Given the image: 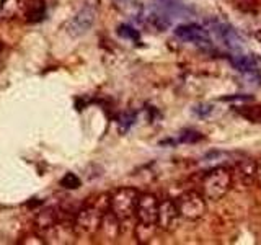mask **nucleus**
<instances>
[{
	"label": "nucleus",
	"instance_id": "obj_1",
	"mask_svg": "<svg viewBox=\"0 0 261 245\" xmlns=\"http://www.w3.org/2000/svg\"><path fill=\"white\" fill-rule=\"evenodd\" d=\"M233 185V177L232 172L227 167H214L211 168L206 175H204L201 186H202V194L206 196V200L211 201H219L228 193V190Z\"/></svg>",
	"mask_w": 261,
	"mask_h": 245
},
{
	"label": "nucleus",
	"instance_id": "obj_2",
	"mask_svg": "<svg viewBox=\"0 0 261 245\" xmlns=\"http://www.w3.org/2000/svg\"><path fill=\"white\" fill-rule=\"evenodd\" d=\"M139 196L141 193L134 188H118L110 196V211L124 223V220L136 216Z\"/></svg>",
	"mask_w": 261,
	"mask_h": 245
},
{
	"label": "nucleus",
	"instance_id": "obj_3",
	"mask_svg": "<svg viewBox=\"0 0 261 245\" xmlns=\"http://www.w3.org/2000/svg\"><path fill=\"white\" fill-rule=\"evenodd\" d=\"M179 216L185 220H198L207 211L206 196L198 191H185L175 200Z\"/></svg>",
	"mask_w": 261,
	"mask_h": 245
},
{
	"label": "nucleus",
	"instance_id": "obj_4",
	"mask_svg": "<svg viewBox=\"0 0 261 245\" xmlns=\"http://www.w3.org/2000/svg\"><path fill=\"white\" fill-rule=\"evenodd\" d=\"M98 13V4L96 0H87L84 7L73 15V18L67 23V33L70 36H82L93 27Z\"/></svg>",
	"mask_w": 261,
	"mask_h": 245
},
{
	"label": "nucleus",
	"instance_id": "obj_5",
	"mask_svg": "<svg viewBox=\"0 0 261 245\" xmlns=\"http://www.w3.org/2000/svg\"><path fill=\"white\" fill-rule=\"evenodd\" d=\"M105 209H100L96 206H85L82 208L77 216H75V223H73V229H75L77 234H95L101 226V220L105 216Z\"/></svg>",
	"mask_w": 261,
	"mask_h": 245
},
{
	"label": "nucleus",
	"instance_id": "obj_6",
	"mask_svg": "<svg viewBox=\"0 0 261 245\" xmlns=\"http://www.w3.org/2000/svg\"><path fill=\"white\" fill-rule=\"evenodd\" d=\"M211 24H212V31L216 33V36L222 41L228 51H232L235 54L243 51V47H245L243 39L233 27H230V24L224 21H211Z\"/></svg>",
	"mask_w": 261,
	"mask_h": 245
},
{
	"label": "nucleus",
	"instance_id": "obj_7",
	"mask_svg": "<svg viewBox=\"0 0 261 245\" xmlns=\"http://www.w3.org/2000/svg\"><path fill=\"white\" fill-rule=\"evenodd\" d=\"M179 217L181 216H179L175 200H163L159 203V216H157L159 229L165 232H171L178 226Z\"/></svg>",
	"mask_w": 261,
	"mask_h": 245
},
{
	"label": "nucleus",
	"instance_id": "obj_8",
	"mask_svg": "<svg viewBox=\"0 0 261 245\" xmlns=\"http://www.w3.org/2000/svg\"><path fill=\"white\" fill-rule=\"evenodd\" d=\"M159 200L157 196L152 193H141L136 209V217L141 223H150L157 224V216H159Z\"/></svg>",
	"mask_w": 261,
	"mask_h": 245
},
{
	"label": "nucleus",
	"instance_id": "obj_9",
	"mask_svg": "<svg viewBox=\"0 0 261 245\" xmlns=\"http://www.w3.org/2000/svg\"><path fill=\"white\" fill-rule=\"evenodd\" d=\"M173 33L178 39L185 41V43H193V44L209 43V31L206 28L199 27V24H194V23L178 24Z\"/></svg>",
	"mask_w": 261,
	"mask_h": 245
},
{
	"label": "nucleus",
	"instance_id": "obj_10",
	"mask_svg": "<svg viewBox=\"0 0 261 245\" xmlns=\"http://www.w3.org/2000/svg\"><path fill=\"white\" fill-rule=\"evenodd\" d=\"M150 10L162 13L170 21L181 18L185 15H190V8H188L186 4H183V0H152Z\"/></svg>",
	"mask_w": 261,
	"mask_h": 245
},
{
	"label": "nucleus",
	"instance_id": "obj_11",
	"mask_svg": "<svg viewBox=\"0 0 261 245\" xmlns=\"http://www.w3.org/2000/svg\"><path fill=\"white\" fill-rule=\"evenodd\" d=\"M256 172H258V163L253 159L239 160L232 172L233 182L237 180L242 186H250L251 183L256 182Z\"/></svg>",
	"mask_w": 261,
	"mask_h": 245
},
{
	"label": "nucleus",
	"instance_id": "obj_12",
	"mask_svg": "<svg viewBox=\"0 0 261 245\" xmlns=\"http://www.w3.org/2000/svg\"><path fill=\"white\" fill-rule=\"evenodd\" d=\"M114 7L118 10L127 16L130 20H142L144 16V5L142 0H113Z\"/></svg>",
	"mask_w": 261,
	"mask_h": 245
},
{
	"label": "nucleus",
	"instance_id": "obj_13",
	"mask_svg": "<svg viewBox=\"0 0 261 245\" xmlns=\"http://www.w3.org/2000/svg\"><path fill=\"white\" fill-rule=\"evenodd\" d=\"M232 65L240 70L242 74H250V72H258V62L253 56L250 54H243V53H237L230 57Z\"/></svg>",
	"mask_w": 261,
	"mask_h": 245
},
{
	"label": "nucleus",
	"instance_id": "obj_14",
	"mask_svg": "<svg viewBox=\"0 0 261 245\" xmlns=\"http://www.w3.org/2000/svg\"><path fill=\"white\" fill-rule=\"evenodd\" d=\"M159 226L157 224H150V223H141L137 220V224L134 227V237L139 243H147L150 242L155 235H157Z\"/></svg>",
	"mask_w": 261,
	"mask_h": 245
},
{
	"label": "nucleus",
	"instance_id": "obj_15",
	"mask_svg": "<svg viewBox=\"0 0 261 245\" xmlns=\"http://www.w3.org/2000/svg\"><path fill=\"white\" fill-rule=\"evenodd\" d=\"M28 21H39L44 18L46 15V5L43 0H30L27 4V10H24Z\"/></svg>",
	"mask_w": 261,
	"mask_h": 245
},
{
	"label": "nucleus",
	"instance_id": "obj_16",
	"mask_svg": "<svg viewBox=\"0 0 261 245\" xmlns=\"http://www.w3.org/2000/svg\"><path fill=\"white\" fill-rule=\"evenodd\" d=\"M38 227L44 229V231H51V229L57 224V212L54 209H47L44 212H41L38 217Z\"/></svg>",
	"mask_w": 261,
	"mask_h": 245
},
{
	"label": "nucleus",
	"instance_id": "obj_17",
	"mask_svg": "<svg viewBox=\"0 0 261 245\" xmlns=\"http://www.w3.org/2000/svg\"><path fill=\"white\" fill-rule=\"evenodd\" d=\"M118 35L124 39H129L133 41V43H137L139 39H141V35H139V31L130 27V24H119L118 27Z\"/></svg>",
	"mask_w": 261,
	"mask_h": 245
},
{
	"label": "nucleus",
	"instance_id": "obj_18",
	"mask_svg": "<svg viewBox=\"0 0 261 245\" xmlns=\"http://www.w3.org/2000/svg\"><path fill=\"white\" fill-rule=\"evenodd\" d=\"M61 186L65 188V190H77L82 185V180L75 175V174H65L62 178H61Z\"/></svg>",
	"mask_w": 261,
	"mask_h": 245
},
{
	"label": "nucleus",
	"instance_id": "obj_19",
	"mask_svg": "<svg viewBox=\"0 0 261 245\" xmlns=\"http://www.w3.org/2000/svg\"><path fill=\"white\" fill-rule=\"evenodd\" d=\"M134 121H136V113H133V111L122 113L121 116H119V121H118L121 133H127V131L130 129V126L134 125Z\"/></svg>",
	"mask_w": 261,
	"mask_h": 245
},
{
	"label": "nucleus",
	"instance_id": "obj_20",
	"mask_svg": "<svg viewBox=\"0 0 261 245\" xmlns=\"http://www.w3.org/2000/svg\"><path fill=\"white\" fill-rule=\"evenodd\" d=\"M199 139H202L201 133H198V131H185V133L181 134V137H179V141L181 142H196L199 141Z\"/></svg>",
	"mask_w": 261,
	"mask_h": 245
},
{
	"label": "nucleus",
	"instance_id": "obj_21",
	"mask_svg": "<svg viewBox=\"0 0 261 245\" xmlns=\"http://www.w3.org/2000/svg\"><path fill=\"white\" fill-rule=\"evenodd\" d=\"M193 113H194V114H198V116H201V118H206L207 114L212 113V105L199 103V105H196L194 108H193Z\"/></svg>",
	"mask_w": 261,
	"mask_h": 245
},
{
	"label": "nucleus",
	"instance_id": "obj_22",
	"mask_svg": "<svg viewBox=\"0 0 261 245\" xmlns=\"http://www.w3.org/2000/svg\"><path fill=\"white\" fill-rule=\"evenodd\" d=\"M256 183L261 186V163L258 165V172H256Z\"/></svg>",
	"mask_w": 261,
	"mask_h": 245
},
{
	"label": "nucleus",
	"instance_id": "obj_23",
	"mask_svg": "<svg viewBox=\"0 0 261 245\" xmlns=\"http://www.w3.org/2000/svg\"><path fill=\"white\" fill-rule=\"evenodd\" d=\"M259 41H261V35H259Z\"/></svg>",
	"mask_w": 261,
	"mask_h": 245
}]
</instances>
